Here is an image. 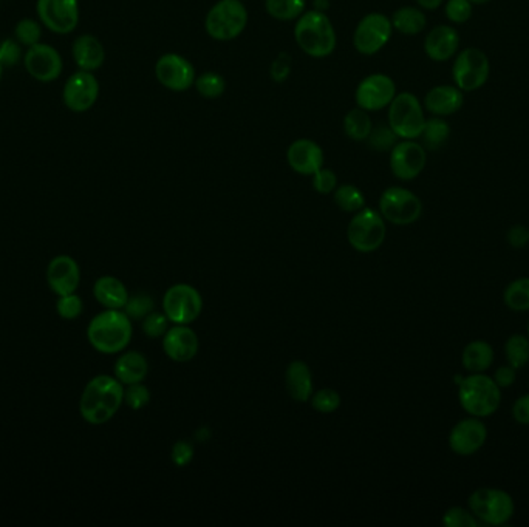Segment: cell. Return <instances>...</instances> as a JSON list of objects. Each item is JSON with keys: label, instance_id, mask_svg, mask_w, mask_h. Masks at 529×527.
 Here are the masks:
<instances>
[{"label": "cell", "instance_id": "cell-1", "mask_svg": "<svg viewBox=\"0 0 529 527\" xmlns=\"http://www.w3.org/2000/svg\"><path fill=\"white\" fill-rule=\"evenodd\" d=\"M124 402V388L116 377L99 375L87 384L81 394L80 413L91 425L109 422Z\"/></svg>", "mask_w": 529, "mask_h": 527}, {"label": "cell", "instance_id": "cell-2", "mask_svg": "<svg viewBox=\"0 0 529 527\" xmlns=\"http://www.w3.org/2000/svg\"><path fill=\"white\" fill-rule=\"evenodd\" d=\"M132 321L121 309H105L95 315L87 328V339L97 352L116 354L132 340Z\"/></svg>", "mask_w": 529, "mask_h": 527}, {"label": "cell", "instance_id": "cell-3", "mask_svg": "<svg viewBox=\"0 0 529 527\" xmlns=\"http://www.w3.org/2000/svg\"><path fill=\"white\" fill-rule=\"evenodd\" d=\"M294 39L299 49L315 59H323L331 55L338 43L335 27L329 16L317 10L305 12L298 19L294 27Z\"/></svg>", "mask_w": 529, "mask_h": 527}, {"label": "cell", "instance_id": "cell-4", "mask_svg": "<svg viewBox=\"0 0 529 527\" xmlns=\"http://www.w3.org/2000/svg\"><path fill=\"white\" fill-rule=\"evenodd\" d=\"M455 382L460 385V391H458L460 404L471 416L486 418L494 412H497L502 393L493 377L474 373L472 376L455 377Z\"/></svg>", "mask_w": 529, "mask_h": 527}, {"label": "cell", "instance_id": "cell-5", "mask_svg": "<svg viewBox=\"0 0 529 527\" xmlns=\"http://www.w3.org/2000/svg\"><path fill=\"white\" fill-rule=\"evenodd\" d=\"M248 25V12L242 0H219L207 12L205 28L219 43L237 39Z\"/></svg>", "mask_w": 529, "mask_h": 527}, {"label": "cell", "instance_id": "cell-6", "mask_svg": "<svg viewBox=\"0 0 529 527\" xmlns=\"http://www.w3.org/2000/svg\"><path fill=\"white\" fill-rule=\"evenodd\" d=\"M387 124L401 140L420 138L426 126V116L420 99L408 91L396 95L389 105Z\"/></svg>", "mask_w": 529, "mask_h": 527}, {"label": "cell", "instance_id": "cell-7", "mask_svg": "<svg viewBox=\"0 0 529 527\" xmlns=\"http://www.w3.org/2000/svg\"><path fill=\"white\" fill-rule=\"evenodd\" d=\"M385 220L381 213L370 207H364L354 213L348 223L347 238L352 248L358 252H373L383 246L385 240Z\"/></svg>", "mask_w": 529, "mask_h": 527}, {"label": "cell", "instance_id": "cell-8", "mask_svg": "<svg viewBox=\"0 0 529 527\" xmlns=\"http://www.w3.org/2000/svg\"><path fill=\"white\" fill-rule=\"evenodd\" d=\"M469 509L481 522L502 526L514 515V501L500 489H478L469 497Z\"/></svg>", "mask_w": 529, "mask_h": 527}, {"label": "cell", "instance_id": "cell-9", "mask_svg": "<svg viewBox=\"0 0 529 527\" xmlns=\"http://www.w3.org/2000/svg\"><path fill=\"white\" fill-rule=\"evenodd\" d=\"M379 213L384 220L398 226H408L415 223L423 213V203L420 198L408 189H385L379 198Z\"/></svg>", "mask_w": 529, "mask_h": 527}, {"label": "cell", "instance_id": "cell-10", "mask_svg": "<svg viewBox=\"0 0 529 527\" xmlns=\"http://www.w3.org/2000/svg\"><path fill=\"white\" fill-rule=\"evenodd\" d=\"M393 33L392 20L383 12H370L359 20L353 35V45L359 55L373 56L389 43Z\"/></svg>", "mask_w": 529, "mask_h": 527}, {"label": "cell", "instance_id": "cell-11", "mask_svg": "<svg viewBox=\"0 0 529 527\" xmlns=\"http://www.w3.org/2000/svg\"><path fill=\"white\" fill-rule=\"evenodd\" d=\"M163 311L175 325H189L200 317L203 298L194 286L178 283L166 291Z\"/></svg>", "mask_w": 529, "mask_h": 527}, {"label": "cell", "instance_id": "cell-12", "mask_svg": "<svg viewBox=\"0 0 529 527\" xmlns=\"http://www.w3.org/2000/svg\"><path fill=\"white\" fill-rule=\"evenodd\" d=\"M491 66L487 56L478 49H466L456 56L452 76L462 91H475L486 84Z\"/></svg>", "mask_w": 529, "mask_h": 527}, {"label": "cell", "instance_id": "cell-13", "mask_svg": "<svg viewBox=\"0 0 529 527\" xmlns=\"http://www.w3.org/2000/svg\"><path fill=\"white\" fill-rule=\"evenodd\" d=\"M426 163V149L415 140H401L390 151V170L401 182L415 180Z\"/></svg>", "mask_w": 529, "mask_h": 527}, {"label": "cell", "instance_id": "cell-14", "mask_svg": "<svg viewBox=\"0 0 529 527\" xmlns=\"http://www.w3.org/2000/svg\"><path fill=\"white\" fill-rule=\"evenodd\" d=\"M395 97V81L384 74H369L359 82L354 93L356 105L367 112H377L389 107Z\"/></svg>", "mask_w": 529, "mask_h": 527}, {"label": "cell", "instance_id": "cell-15", "mask_svg": "<svg viewBox=\"0 0 529 527\" xmlns=\"http://www.w3.org/2000/svg\"><path fill=\"white\" fill-rule=\"evenodd\" d=\"M39 19L50 31L68 35L80 22L78 0H37Z\"/></svg>", "mask_w": 529, "mask_h": 527}, {"label": "cell", "instance_id": "cell-16", "mask_svg": "<svg viewBox=\"0 0 529 527\" xmlns=\"http://www.w3.org/2000/svg\"><path fill=\"white\" fill-rule=\"evenodd\" d=\"M155 76L167 90L182 93L194 85L197 74L194 66L186 58L176 53H166L155 64Z\"/></svg>", "mask_w": 529, "mask_h": 527}, {"label": "cell", "instance_id": "cell-17", "mask_svg": "<svg viewBox=\"0 0 529 527\" xmlns=\"http://www.w3.org/2000/svg\"><path fill=\"white\" fill-rule=\"evenodd\" d=\"M64 103L76 113L90 110L99 97V82L93 72L80 70L72 74L64 85Z\"/></svg>", "mask_w": 529, "mask_h": 527}, {"label": "cell", "instance_id": "cell-18", "mask_svg": "<svg viewBox=\"0 0 529 527\" xmlns=\"http://www.w3.org/2000/svg\"><path fill=\"white\" fill-rule=\"evenodd\" d=\"M24 64L31 78L41 82H53L62 74L61 55L47 43H37L28 47Z\"/></svg>", "mask_w": 529, "mask_h": 527}, {"label": "cell", "instance_id": "cell-19", "mask_svg": "<svg viewBox=\"0 0 529 527\" xmlns=\"http://www.w3.org/2000/svg\"><path fill=\"white\" fill-rule=\"evenodd\" d=\"M486 438V425L480 419H463L450 431V449L460 456H469L477 453L485 446Z\"/></svg>", "mask_w": 529, "mask_h": 527}, {"label": "cell", "instance_id": "cell-20", "mask_svg": "<svg viewBox=\"0 0 529 527\" xmlns=\"http://www.w3.org/2000/svg\"><path fill=\"white\" fill-rule=\"evenodd\" d=\"M325 155L323 147L308 138L292 141L286 151V163L299 175L313 176L323 169Z\"/></svg>", "mask_w": 529, "mask_h": 527}, {"label": "cell", "instance_id": "cell-21", "mask_svg": "<svg viewBox=\"0 0 529 527\" xmlns=\"http://www.w3.org/2000/svg\"><path fill=\"white\" fill-rule=\"evenodd\" d=\"M47 282L58 298L76 292L81 282V269L74 257L58 255L50 261Z\"/></svg>", "mask_w": 529, "mask_h": 527}, {"label": "cell", "instance_id": "cell-22", "mask_svg": "<svg viewBox=\"0 0 529 527\" xmlns=\"http://www.w3.org/2000/svg\"><path fill=\"white\" fill-rule=\"evenodd\" d=\"M163 350L172 360L188 362L198 353V337L188 325H175L163 336Z\"/></svg>", "mask_w": 529, "mask_h": 527}, {"label": "cell", "instance_id": "cell-23", "mask_svg": "<svg viewBox=\"0 0 529 527\" xmlns=\"http://www.w3.org/2000/svg\"><path fill=\"white\" fill-rule=\"evenodd\" d=\"M458 45V31L447 25H439L432 31H429L424 41V51L432 61L444 62L455 55Z\"/></svg>", "mask_w": 529, "mask_h": 527}, {"label": "cell", "instance_id": "cell-24", "mask_svg": "<svg viewBox=\"0 0 529 527\" xmlns=\"http://www.w3.org/2000/svg\"><path fill=\"white\" fill-rule=\"evenodd\" d=\"M463 101L464 97L458 87L439 85V87H433L432 90L427 91L424 105L427 112L432 115L449 116L462 109Z\"/></svg>", "mask_w": 529, "mask_h": 527}, {"label": "cell", "instance_id": "cell-25", "mask_svg": "<svg viewBox=\"0 0 529 527\" xmlns=\"http://www.w3.org/2000/svg\"><path fill=\"white\" fill-rule=\"evenodd\" d=\"M72 55L80 70H86V72H95L97 68H101L105 61V50L103 43L91 35H84L74 41Z\"/></svg>", "mask_w": 529, "mask_h": 527}, {"label": "cell", "instance_id": "cell-26", "mask_svg": "<svg viewBox=\"0 0 529 527\" xmlns=\"http://www.w3.org/2000/svg\"><path fill=\"white\" fill-rule=\"evenodd\" d=\"M93 296L105 309H122L128 300V292L121 280L103 275L93 286Z\"/></svg>", "mask_w": 529, "mask_h": 527}, {"label": "cell", "instance_id": "cell-27", "mask_svg": "<svg viewBox=\"0 0 529 527\" xmlns=\"http://www.w3.org/2000/svg\"><path fill=\"white\" fill-rule=\"evenodd\" d=\"M286 390L292 399L307 402L313 396V376L308 365L302 360H294L288 365L285 373Z\"/></svg>", "mask_w": 529, "mask_h": 527}, {"label": "cell", "instance_id": "cell-28", "mask_svg": "<svg viewBox=\"0 0 529 527\" xmlns=\"http://www.w3.org/2000/svg\"><path fill=\"white\" fill-rule=\"evenodd\" d=\"M113 371L116 379L121 382L122 385H132L146 379L149 365L141 353L128 352L118 358Z\"/></svg>", "mask_w": 529, "mask_h": 527}, {"label": "cell", "instance_id": "cell-29", "mask_svg": "<svg viewBox=\"0 0 529 527\" xmlns=\"http://www.w3.org/2000/svg\"><path fill=\"white\" fill-rule=\"evenodd\" d=\"M463 367L472 373H483L486 371L494 362L493 346L485 340H475L471 342L463 350Z\"/></svg>", "mask_w": 529, "mask_h": 527}, {"label": "cell", "instance_id": "cell-30", "mask_svg": "<svg viewBox=\"0 0 529 527\" xmlns=\"http://www.w3.org/2000/svg\"><path fill=\"white\" fill-rule=\"evenodd\" d=\"M390 20L393 25V30L400 31L408 36L420 35L427 25L426 14L421 12L420 8H415V6H402L393 12Z\"/></svg>", "mask_w": 529, "mask_h": 527}, {"label": "cell", "instance_id": "cell-31", "mask_svg": "<svg viewBox=\"0 0 529 527\" xmlns=\"http://www.w3.org/2000/svg\"><path fill=\"white\" fill-rule=\"evenodd\" d=\"M373 130V121H371L369 112L361 107L350 110L344 118V132L352 141H367Z\"/></svg>", "mask_w": 529, "mask_h": 527}, {"label": "cell", "instance_id": "cell-32", "mask_svg": "<svg viewBox=\"0 0 529 527\" xmlns=\"http://www.w3.org/2000/svg\"><path fill=\"white\" fill-rule=\"evenodd\" d=\"M265 10L276 20H298L305 12V0H265Z\"/></svg>", "mask_w": 529, "mask_h": 527}, {"label": "cell", "instance_id": "cell-33", "mask_svg": "<svg viewBox=\"0 0 529 527\" xmlns=\"http://www.w3.org/2000/svg\"><path fill=\"white\" fill-rule=\"evenodd\" d=\"M449 135V124L443 121L440 116H437L432 120H426V126H424V130H423L420 138H423V144L429 151H437L447 141Z\"/></svg>", "mask_w": 529, "mask_h": 527}, {"label": "cell", "instance_id": "cell-34", "mask_svg": "<svg viewBox=\"0 0 529 527\" xmlns=\"http://www.w3.org/2000/svg\"><path fill=\"white\" fill-rule=\"evenodd\" d=\"M336 206L342 209L344 213H358L365 207V197L356 186L353 184H342L338 186L335 192Z\"/></svg>", "mask_w": 529, "mask_h": 527}, {"label": "cell", "instance_id": "cell-35", "mask_svg": "<svg viewBox=\"0 0 529 527\" xmlns=\"http://www.w3.org/2000/svg\"><path fill=\"white\" fill-rule=\"evenodd\" d=\"M506 360L516 370L524 368L529 362V339L522 334L511 336L505 346Z\"/></svg>", "mask_w": 529, "mask_h": 527}, {"label": "cell", "instance_id": "cell-36", "mask_svg": "<svg viewBox=\"0 0 529 527\" xmlns=\"http://www.w3.org/2000/svg\"><path fill=\"white\" fill-rule=\"evenodd\" d=\"M194 87L200 97L217 99L225 93L226 81L222 74L215 72H205L195 78Z\"/></svg>", "mask_w": 529, "mask_h": 527}, {"label": "cell", "instance_id": "cell-37", "mask_svg": "<svg viewBox=\"0 0 529 527\" xmlns=\"http://www.w3.org/2000/svg\"><path fill=\"white\" fill-rule=\"evenodd\" d=\"M506 306L514 311H529V279H517L512 282L511 285L506 288L505 296Z\"/></svg>", "mask_w": 529, "mask_h": 527}, {"label": "cell", "instance_id": "cell-38", "mask_svg": "<svg viewBox=\"0 0 529 527\" xmlns=\"http://www.w3.org/2000/svg\"><path fill=\"white\" fill-rule=\"evenodd\" d=\"M396 140H398V136L390 128L389 124H379L377 128H373L370 136L367 138L371 149L377 151H392L396 144Z\"/></svg>", "mask_w": 529, "mask_h": 527}, {"label": "cell", "instance_id": "cell-39", "mask_svg": "<svg viewBox=\"0 0 529 527\" xmlns=\"http://www.w3.org/2000/svg\"><path fill=\"white\" fill-rule=\"evenodd\" d=\"M56 311H58V314L61 315L62 319L74 321L82 314L84 303H82V298L78 294L72 292V294L59 296L58 302H56Z\"/></svg>", "mask_w": 529, "mask_h": 527}, {"label": "cell", "instance_id": "cell-40", "mask_svg": "<svg viewBox=\"0 0 529 527\" xmlns=\"http://www.w3.org/2000/svg\"><path fill=\"white\" fill-rule=\"evenodd\" d=\"M122 309L130 317V321H143L153 311V298L147 294H138L134 298H128L126 306Z\"/></svg>", "mask_w": 529, "mask_h": 527}, {"label": "cell", "instance_id": "cell-41", "mask_svg": "<svg viewBox=\"0 0 529 527\" xmlns=\"http://www.w3.org/2000/svg\"><path fill=\"white\" fill-rule=\"evenodd\" d=\"M311 406L319 413H333L341 406V396L331 388H323L311 396Z\"/></svg>", "mask_w": 529, "mask_h": 527}, {"label": "cell", "instance_id": "cell-42", "mask_svg": "<svg viewBox=\"0 0 529 527\" xmlns=\"http://www.w3.org/2000/svg\"><path fill=\"white\" fill-rule=\"evenodd\" d=\"M14 35H16V39H18L19 43H22V45L31 47V45L39 43V39L43 36V31H41V27H39L36 20H33V19H24V20H20V22L16 25Z\"/></svg>", "mask_w": 529, "mask_h": 527}, {"label": "cell", "instance_id": "cell-43", "mask_svg": "<svg viewBox=\"0 0 529 527\" xmlns=\"http://www.w3.org/2000/svg\"><path fill=\"white\" fill-rule=\"evenodd\" d=\"M124 402L132 410H141L151 402V391L146 385H143V382L132 384L128 385V390H124Z\"/></svg>", "mask_w": 529, "mask_h": 527}, {"label": "cell", "instance_id": "cell-44", "mask_svg": "<svg viewBox=\"0 0 529 527\" xmlns=\"http://www.w3.org/2000/svg\"><path fill=\"white\" fill-rule=\"evenodd\" d=\"M167 325H169V319H167V315L165 313H155V311H152L151 314H147L143 319V331L151 339H157V337L165 336L166 331L169 329Z\"/></svg>", "mask_w": 529, "mask_h": 527}, {"label": "cell", "instance_id": "cell-45", "mask_svg": "<svg viewBox=\"0 0 529 527\" xmlns=\"http://www.w3.org/2000/svg\"><path fill=\"white\" fill-rule=\"evenodd\" d=\"M443 524L447 527H477V516L471 510L452 508L443 516Z\"/></svg>", "mask_w": 529, "mask_h": 527}, {"label": "cell", "instance_id": "cell-46", "mask_svg": "<svg viewBox=\"0 0 529 527\" xmlns=\"http://www.w3.org/2000/svg\"><path fill=\"white\" fill-rule=\"evenodd\" d=\"M446 16L454 24H464L472 16V4L469 0H449L446 4Z\"/></svg>", "mask_w": 529, "mask_h": 527}, {"label": "cell", "instance_id": "cell-47", "mask_svg": "<svg viewBox=\"0 0 529 527\" xmlns=\"http://www.w3.org/2000/svg\"><path fill=\"white\" fill-rule=\"evenodd\" d=\"M313 188L321 195L333 194L338 188V176L333 170L323 167L313 175Z\"/></svg>", "mask_w": 529, "mask_h": 527}, {"label": "cell", "instance_id": "cell-48", "mask_svg": "<svg viewBox=\"0 0 529 527\" xmlns=\"http://www.w3.org/2000/svg\"><path fill=\"white\" fill-rule=\"evenodd\" d=\"M172 462L176 467H186L194 458V446L188 441H176L172 446Z\"/></svg>", "mask_w": 529, "mask_h": 527}, {"label": "cell", "instance_id": "cell-49", "mask_svg": "<svg viewBox=\"0 0 529 527\" xmlns=\"http://www.w3.org/2000/svg\"><path fill=\"white\" fill-rule=\"evenodd\" d=\"M20 58V49L14 41L6 39L5 43H0V62L2 66H16Z\"/></svg>", "mask_w": 529, "mask_h": 527}, {"label": "cell", "instance_id": "cell-50", "mask_svg": "<svg viewBox=\"0 0 529 527\" xmlns=\"http://www.w3.org/2000/svg\"><path fill=\"white\" fill-rule=\"evenodd\" d=\"M512 416L518 424L529 425V394H525L516 400L512 407Z\"/></svg>", "mask_w": 529, "mask_h": 527}, {"label": "cell", "instance_id": "cell-51", "mask_svg": "<svg viewBox=\"0 0 529 527\" xmlns=\"http://www.w3.org/2000/svg\"><path fill=\"white\" fill-rule=\"evenodd\" d=\"M494 381L500 388L511 387L516 382V368L510 364L500 367L494 375Z\"/></svg>", "mask_w": 529, "mask_h": 527}, {"label": "cell", "instance_id": "cell-52", "mask_svg": "<svg viewBox=\"0 0 529 527\" xmlns=\"http://www.w3.org/2000/svg\"><path fill=\"white\" fill-rule=\"evenodd\" d=\"M508 242L511 243V246L514 248H524L529 242V229H526L525 226H514L508 232Z\"/></svg>", "mask_w": 529, "mask_h": 527}, {"label": "cell", "instance_id": "cell-53", "mask_svg": "<svg viewBox=\"0 0 529 527\" xmlns=\"http://www.w3.org/2000/svg\"><path fill=\"white\" fill-rule=\"evenodd\" d=\"M284 59V55H280L276 61H274L273 67H271V74H273L274 81H284V79L288 78V74H290V61H282Z\"/></svg>", "mask_w": 529, "mask_h": 527}, {"label": "cell", "instance_id": "cell-54", "mask_svg": "<svg viewBox=\"0 0 529 527\" xmlns=\"http://www.w3.org/2000/svg\"><path fill=\"white\" fill-rule=\"evenodd\" d=\"M416 4L424 10H437L443 4V0H416Z\"/></svg>", "mask_w": 529, "mask_h": 527}, {"label": "cell", "instance_id": "cell-55", "mask_svg": "<svg viewBox=\"0 0 529 527\" xmlns=\"http://www.w3.org/2000/svg\"><path fill=\"white\" fill-rule=\"evenodd\" d=\"M471 4H475V5H481V4H487V2H491V0H469Z\"/></svg>", "mask_w": 529, "mask_h": 527}, {"label": "cell", "instance_id": "cell-56", "mask_svg": "<svg viewBox=\"0 0 529 527\" xmlns=\"http://www.w3.org/2000/svg\"><path fill=\"white\" fill-rule=\"evenodd\" d=\"M2 72H4V66H2V62H0V78H2Z\"/></svg>", "mask_w": 529, "mask_h": 527}, {"label": "cell", "instance_id": "cell-57", "mask_svg": "<svg viewBox=\"0 0 529 527\" xmlns=\"http://www.w3.org/2000/svg\"><path fill=\"white\" fill-rule=\"evenodd\" d=\"M528 334H529V325H528Z\"/></svg>", "mask_w": 529, "mask_h": 527}]
</instances>
